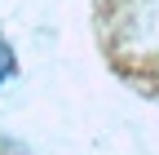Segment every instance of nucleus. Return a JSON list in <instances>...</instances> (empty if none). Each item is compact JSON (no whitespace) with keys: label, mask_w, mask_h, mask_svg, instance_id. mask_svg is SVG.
<instances>
[{"label":"nucleus","mask_w":159,"mask_h":155,"mask_svg":"<svg viewBox=\"0 0 159 155\" xmlns=\"http://www.w3.org/2000/svg\"><path fill=\"white\" fill-rule=\"evenodd\" d=\"M13 71H18V58H13V49L5 45V35H0V84H5Z\"/></svg>","instance_id":"obj_1"}]
</instances>
